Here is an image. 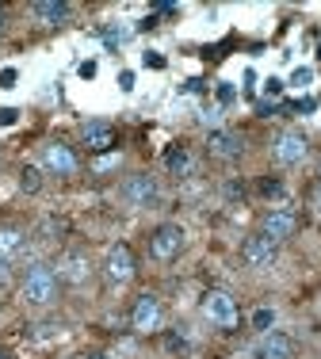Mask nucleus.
<instances>
[{"label": "nucleus", "instance_id": "nucleus-1", "mask_svg": "<svg viewBox=\"0 0 321 359\" xmlns=\"http://www.w3.org/2000/svg\"><path fill=\"white\" fill-rule=\"evenodd\" d=\"M20 298L27 306H54L57 298H62V279H57L54 264L46 260H35L23 268V279H20Z\"/></svg>", "mask_w": 321, "mask_h": 359}, {"label": "nucleus", "instance_id": "nucleus-2", "mask_svg": "<svg viewBox=\"0 0 321 359\" xmlns=\"http://www.w3.org/2000/svg\"><path fill=\"white\" fill-rule=\"evenodd\" d=\"M123 203L130 210H153L160 203V187H157V176L149 172H134L123 180Z\"/></svg>", "mask_w": 321, "mask_h": 359}, {"label": "nucleus", "instance_id": "nucleus-3", "mask_svg": "<svg viewBox=\"0 0 321 359\" xmlns=\"http://www.w3.org/2000/svg\"><path fill=\"white\" fill-rule=\"evenodd\" d=\"M160 325H165V306H160L157 294H138L130 306V329L142 332V337H149V332H160Z\"/></svg>", "mask_w": 321, "mask_h": 359}, {"label": "nucleus", "instance_id": "nucleus-4", "mask_svg": "<svg viewBox=\"0 0 321 359\" xmlns=\"http://www.w3.org/2000/svg\"><path fill=\"white\" fill-rule=\"evenodd\" d=\"M134 271H138V260H134L130 245H111V249L104 252V279H107V287H126L134 279Z\"/></svg>", "mask_w": 321, "mask_h": 359}, {"label": "nucleus", "instance_id": "nucleus-5", "mask_svg": "<svg viewBox=\"0 0 321 359\" xmlns=\"http://www.w3.org/2000/svg\"><path fill=\"white\" fill-rule=\"evenodd\" d=\"M54 271H57V279H62L65 287H84L92 279V256L84 249H65L62 256H57Z\"/></svg>", "mask_w": 321, "mask_h": 359}, {"label": "nucleus", "instance_id": "nucleus-6", "mask_svg": "<svg viewBox=\"0 0 321 359\" xmlns=\"http://www.w3.org/2000/svg\"><path fill=\"white\" fill-rule=\"evenodd\" d=\"M203 318L210 325H218V329H238V302H233V294H226V290H207L203 294Z\"/></svg>", "mask_w": 321, "mask_h": 359}, {"label": "nucleus", "instance_id": "nucleus-7", "mask_svg": "<svg viewBox=\"0 0 321 359\" xmlns=\"http://www.w3.org/2000/svg\"><path fill=\"white\" fill-rule=\"evenodd\" d=\"M272 157L280 161V165H302V161L310 157V138L302 130H294V126H287V130L275 134Z\"/></svg>", "mask_w": 321, "mask_h": 359}, {"label": "nucleus", "instance_id": "nucleus-8", "mask_svg": "<svg viewBox=\"0 0 321 359\" xmlns=\"http://www.w3.org/2000/svg\"><path fill=\"white\" fill-rule=\"evenodd\" d=\"M39 161H42V168H46L50 176H73L81 168V161H77V153L69 149L65 142H46L42 145V153H39Z\"/></svg>", "mask_w": 321, "mask_h": 359}, {"label": "nucleus", "instance_id": "nucleus-9", "mask_svg": "<svg viewBox=\"0 0 321 359\" xmlns=\"http://www.w3.org/2000/svg\"><path fill=\"white\" fill-rule=\"evenodd\" d=\"M260 233H264L272 245H283V241H291V237L299 233V215H294V210H287V207H275V210H268V215H264V222H260Z\"/></svg>", "mask_w": 321, "mask_h": 359}, {"label": "nucleus", "instance_id": "nucleus-10", "mask_svg": "<svg viewBox=\"0 0 321 359\" xmlns=\"http://www.w3.org/2000/svg\"><path fill=\"white\" fill-rule=\"evenodd\" d=\"M275 252H280V245H272L264 233L245 237V245H241V260H245V268H252V271H268L275 264Z\"/></svg>", "mask_w": 321, "mask_h": 359}, {"label": "nucleus", "instance_id": "nucleus-11", "mask_svg": "<svg viewBox=\"0 0 321 359\" xmlns=\"http://www.w3.org/2000/svg\"><path fill=\"white\" fill-rule=\"evenodd\" d=\"M149 252H153L157 260H176V256L184 252V229L172 226V222L157 226L153 233H149Z\"/></svg>", "mask_w": 321, "mask_h": 359}, {"label": "nucleus", "instance_id": "nucleus-12", "mask_svg": "<svg viewBox=\"0 0 321 359\" xmlns=\"http://www.w3.org/2000/svg\"><path fill=\"white\" fill-rule=\"evenodd\" d=\"M207 153L214 161H238L245 153V142L238 130H210L207 134Z\"/></svg>", "mask_w": 321, "mask_h": 359}, {"label": "nucleus", "instance_id": "nucleus-13", "mask_svg": "<svg viewBox=\"0 0 321 359\" xmlns=\"http://www.w3.org/2000/svg\"><path fill=\"white\" fill-rule=\"evenodd\" d=\"M69 12L73 8L62 4V0H35V4H31V15H35L42 27H62V23L69 20Z\"/></svg>", "mask_w": 321, "mask_h": 359}, {"label": "nucleus", "instance_id": "nucleus-14", "mask_svg": "<svg viewBox=\"0 0 321 359\" xmlns=\"http://www.w3.org/2000/svg\"><path fill=\"white\" fill-rule=\"evenodd\" d=\"M257 359H294V340L287 332H264L257 348Z\"/></svg>", "mask_w": 321, "mask_h": 359}, {"label": "nucleus", "instance_id": "nucleus-15", "mask_svg": "<svg viewBox=\"0 0 321 359\" xmlns=\"http://www.w3.org/2000/svg\"><path fill=\"white\" fill-rule=\"evenodd\" d=\"M81 142L88 145L92 153H107L115 145V130L107 123H84L81 126Z\"/></svg>", "mask_w": 321, "mask_h": 359}, {"label": "nucleus", "instance_id": "nucleus-16", "mask_svg": "<svg viewBox=\"0 0 321 359\" xmlns=\"http://www.w3.org/2000/svg\"><path fill=\"white\" fill-rule=\"evenodd\" d=\"M23 249H27V233L15 226H0V260H15L20 264Z\"/></svg>", "mask_w": 321, "mask_h": 359}, {"label": "nucleus", "instance_id": "nucleus-17", "mask_svg": "<svg viewBox=\"0 0 321 359\" xmlns=\"http://www.w3.org/2000/svg\"><path fill=\"white\" fill-rule=\"evenodd\" d=\"M165 168L172 176H191V168H196V161H191V153L184 149V145H172V149L165 153Z\"/></svg>", "mask_w": 321, "mask_h": 359}, {"label": "nucleus", "instance_id": "nucleus-18", "mask_svg": "<svg viewBox=\"0 0 321 359\" xmlns=\"http://www.w3.org/2000/svg\"><path fill=\"white\" fill-rule=\"evenodd\" d=\"M20 187H23V191H27V195H35L39 187H42V172H39L35 165H27V168H23V172H20Z\"/></svg>", "mask_w": 321, "mask_h": 359}, {"label": "nucleus", "instance_id": "nucleus-19", "mask_svg": "<svg viewBox=\"0 0 321 359\" xmlns=\"http://www.w3.org/2000/svg\"><path fill=\"white\" fill-rule=\"evenodd\" d=\"M272 321H275V313H272V310H257V313H252V329H260V332L272 329Z\"/></svg>", "mask_w": 321, "mask_h": 359}, {"label": "nucleus", "instance_id": "nucleus-20", "mask_svg": "<svg viewBox=\"0 0 321 359\" xmlns=\"http://www.w3.org/2000/svg\"><path fill=\"white\" fill-rule=\"evenodd\" d=\"M142 62H146V69H165V57H160L157 50H146V57H142Z\"/></svg>", "mask_w": 321, "mask_h": 359}, {"label": "nucleus", "instance_id": "nucleus-21", "mask_svg": "<svg viewBox=\"0 0 321 359\" xmlns=\"http://www.w3.org/2000/svg\"><path fill=\"white\" fill-rule=\"evenodd\" d=\"M260 191L264 195H283V184L280 180H260Z\"/></svg>", "mask_w": 321, "mask_h": 359}, {"label": "nucleus", "instance_id": "nucleus-22", "mask_svg": "<svg viewBox=\"0 0 321 359\" xmlns=\"http://www.w3.org/2000/svg\"><path fill=\"white\" fill-rule=\"evenodd\" d=\"M15 118H20V111H15V107H0V126H12Z\"/></svg>", "mask_w": 321, "mask_h": 359}, {"label": "nucleus", "instance_id": "nucleus-23", "mask_svg": "<svg viewBox=\"0 0 321 359\" xmlns=\"http://www.w3.org/2000/svg\"><path fill=\"white\" fill-rule=\"evenodd\" d=\"M310 81H314L310 69H294V76H291V84H310Z\"/></svg>", "mask_w": 321, "mask_h": 359}, {"label": "nucleus", "instance_id": "nucleus-24", "mask_svg": "<svg viewBox=\"0 0 321 359\" xmlns=\"http://www.w3.org/2000/svg\"><path fill=\"white\" fill-rule=\"evenodd\" d=\"M218 100H222V104H233V84H218Z\"/></svg>", "mask_w": 321, "mask_h": 359}, {"label": "nucleus", "instance_id": "nucleus-25", "mask_svg": "<svg viewBox=\"0 0 321 359\" xmlns=\"http://www.w3.org/2000/svg\"><path fill=\"white\" fill-rule=\"evenodd\" d=\"M310 207H314L317 215H321V180H317V184H314V191H310Z\"/></svg>", "mask_w": 321, "mask_h": 359}, {"label": "nucleus", "instance_id": "nucleus-26", "mask_svg": "<svg viewBox=\"0 0 321 359\" xmlns=\"http://www.w3.org/2000/svg\"><path fill=\"white\" fill-rule=\"evenodd\" d=\"M264 92H268V96H272V100H275V96H280V92H283V81H275V76H272V81H268V84H264Z\"/></svg>", "mask_w": 321, "mask_h": 359}, {"label": "nucleus", "instance_id": "nucleus-27", "mask_svg": "<svg viewBox=\"0 0 321 359\" xmlns=\"http://www.w3.org/2000/svg\"><path fill=\"white\" fill-rule=\"evenodd\" d=\"M119 88H123V92H130V88H134V73H130V69L119 73Z\"/></svg>", "mask_w": 321, "mask_h": 359}, {"label": "nucleus", "instance_id": "nucleus-28", "mask_svg": "<svg viewBox=\"0 0 321 359\" xmlns=\"http://www.w3.org/2000/svg\"><path fill=\"white\" fill-rule=\"evenodd\" d=\"M226 195H230V199H241V195H245V187L238 184V180H233V184H226Z\"/></svg>", "mask_w": 321, "mask_h": 359}, {"label": "nucleus", "instance_id": "nucleus-29", "mask_svg": "<svg viewBox=\"0 0 321 359\" xmlns=\"http://www.w3.org/2000/svg\"><path fill=\"white\" fill-rule=\"evenodd\" d=\"M12 268H15V260H0V283H4L8 276H12Z\"/></svg>", "mask_w": 321, "mask_h": 359}, {"label": "nucleus", "instance_id": "nucleus-30", "mask_svg": "<svg viewBox=\"0 0 321 359\" xmlns=\"http://www.w3.org/2000/svg\"><path fill=\"white\" fill-rule=\"evenodd\" d=\"M12 81H15V73H12V69L0 73V88H12Z\"/></svg>", "mask_w": 321, "mask_h": 359}, {"label": "nucleus", "instance_id": "nucleus-31", "mask_svg": "<svg viewBox=\"0 0 321 359\" xmlns=\"http://www.w3.org/2000/svg\"><path fill=\"white\" fill-rule=\"evenodd\" d=\"M81 76H96V62H84L81 65Z\"/></svg>", "mask_w": 321, "mask_h": 359}, {"label": "nucleus", "instance_id": "nucleus-32", "mask_svg": "<svg viewBox=\"0 0 321 359\" xmlns=\"http://www.w3.org/2000/svg\"><path fill=\"white\" fill-rule=\"evenodd\" d=\"M84 359H111V355H84Z\"/></svg>", "mask_w": 321, "mask_h": 359}, {"label": "nucleus", "instance_id": "nucleus-33", "mask_svg": "<svg viewBox=\"0 0 321 359\" xmlns=\"http://www.w3.org/2000/svg\"><path fill=\"white\" fill-rule=\"evenodd\" d=\"M317 180H321V168H317Z\"/></svg>", "mask_w": 321, "mask_h": 359}, {"label": "nucleus", "instance_id": "nucleus-34", "mask_svg": "<svg viewBox=\"0 0 321 359\" xmlns=\"http://www.w3.org/2000/svg\"><path fill=\"white\" fill-rule=\"evenodd\" d=\"M0 23H4V15H0Z\"/></svg>", "mask_w": 321, "mask_h": 359}, {"label": "nucleus", "instance_id": "nucleus-35", "mask_svg": "<svg viewBox=\"0 0 321 359\" xmlns=\"http://www.w3.org/2000/svg\"><path fill=\"white\" fill-rule=\"evenodd\" d=\"M317 57H321V50H317Z\"/></svg>", "mask_w": 321, "mask_h": 359}, {"label": "nucleus", "instance_id": "nucleus-36", "mask_svg": "<svg viewBox=\"0 0 321 359\" xmlns=\"http://www.w3.org/2000/svg\"><path fill=\"white\" fill-rule=\"evenodd\" d=\"M0 359H4V355H0Z\"/></svg>", "mask_w": 321, "mask_h": 359}]
</instances>
